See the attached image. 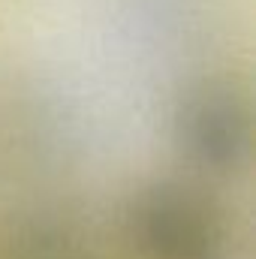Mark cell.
<instances>
[{
	"mask_svg": "<svg viewBox=\"0 0 256 259\" xmlns=\"http://www.w3.org/2000/svg\"><path fill=\"white\" fill-rule=\"evenodd\" d=\"M130 241L142 259H223L226 229L199 187L160 178L145 184L127 208Z\"/></svg>",
	"mask_w": 256,
	"mask_h": 259,
	"instance_id": "cell-1",
	"label": "cell"
},
{
	"mask_svg": "<svg viewBox=\"0 0 256 259\" xmlns=\"http://www.w3.org/2000/svg\"><path fill=\"white\" fill-rule=\"evenodd\" d=\"M172 139L181 157L202 172L244 169L253 151V112L241 84L202 78L184 88L172 112Z\"/></svg>",
	"mask_w": 256,
	"mask_h": 259,
	"instance_id": "cell-2",
	"label": "cell"
}]
</instances>
